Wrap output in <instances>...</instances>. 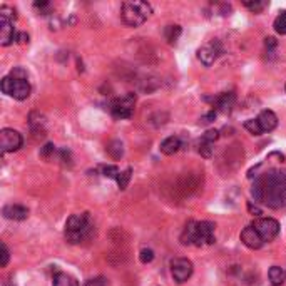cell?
<instances>
[{
	"mask_svg": "<svg viewBox=\"0 0 286 286\" xmlns=\"http://www.w3.org/2000/svg\"><path fill=\"white\" fill-rule=\"evenodd\" d=\"M54 151H56V146H54L52 142H49V144H45L44 148L40 149V156L42 157H49L51 154H54Z\"/></svg>",
	"mask_w": 286,
	"mask_h": 286,
	"instance_id": "1f68e13d",
	"label": "cell"
},
{
	"mask_svg": "<svg viewBox=\"0 0 286 286\" xmlns=\"http://www.w3.org/2000/svg\"><path fill=\"white\" fill-rule=\"evenodd\" d=\"M214 119H216V111H211V112H208L206 115H203L199 123H203V124H209V123H212V121H214Z\"/></svg>",
	"mask_w": 286,
	"mask_h": 286,
	"instance_id": "836d02e7",
	"label": "cell"
},
{
	"mask_svg": "<svg viewBox=\"0 0 286 286\" xmlns=\"http://www.w3.org/2000/svg\"><path fill=\"white\" fill-rule=\"evenodd\" d=\"M223 54V47L220 44V40H211L208 44H204L203 47H199L198 51V59L204 65H212L216 62V59Z\"/></svg>",
	"mask_w": 286,
	"mask_h": 286,
	"instance_id": "30bf717a",
	"label": "cell"
},
{
	"mask_svg": "<svg viewBox=\"0 0 286 286\" xmlns=\"http://www.w3.org/2000/svg\"><path fill=\"white\" fill-rule=\"evenodd\" d=\"M251 194L256 203L271 209L286 208V171L271 169L259 174L251 187Z\"/></svg>",
	"mask_w": 286,
	"mask_h": 286,
	"instance_id": "6da1fadb",
	"label": "cell"
},
{
	"mask_svg": "<svg viewBox=\"0 0 286 286\" xmlns=\"http://www.w3.org/2000/svg\"><path fill=\"white\" fill-rule=\"evenodd\" d=\"M159 149H161V153L166 154V156L176 154V153H178V151L181 149V141H179V137H176V136L166 137V139H164V141L161 142Z\"/></svg>",
	"mask_w": 286,
	"mask_h": 286,
	"instance_id": "2e32d148",
	"label": "cell"
},
{
	"mask_svg": "<svg viewBox=\"0 0 286 286\" xmlns=\"http://www.w3.org/2000/svg\"><path fill=\"white\" fill-rule=\"evenodd\" d=\"M245 129L251 132L253 136H261V134H263V129H261L258 119H248L245 123Z\"/></svg>",
	"mask_w": 286,
	"mask_h": 286,
	"instance_id": "cb8c5ba5",
	"label": "cell"
},
{
	"mask_svg": "<svg viewBox=\"0 0 286 286\" xmlns=\"http://www.w3.org/2000/svg\"><path fill=\"white\" fill-rule=\"evenodd\" d=\"M153 14V7L148 2H141V0H129L124 2L121 7V19L129 27H139L142 26Z\"/></svg>",
	"mask_w": 286,
	"mask_h": 286,
	"instance_id": "3957f363",
	"label": "cell"
},
{
	"mask_svg": "<svg viewBox=\"0 0 286 286\" xmlns=\"http://www.w3.org/2000/svg\"><path fill=\"white\" fill-rule=\"evenodd\" d=\"M84 286H107V279L104 276H97L92 279H87Z\"/></svg>",
	"mask_w": 286,
	"mask_h": 286,
	"instance_id": "4dcf8cb0",
	"label": "cell"
},
{
	"mask_svg": "<svg viewBox=\"0 0 286 286\" xmlns=\"http://www.w3.org/2000/svg\"><path fill=\"white\" fill-rule=\"evenodd\" d=\"M214 229H216V224L211 221H189L181 233V243L187 246L214 245L216 243Z\"/></svg>",
	"mask_w": 286,
	"mask_h": 286,
	"instance_id": "7a4b0ae2",
	"label": "cell"
},
{
	"mask_svg": "<svg viewBox=\"0 0 286 286\" xmlns=\"http://www.w3.org/2000/svg\"><path fill=\"white\" fill-rule=\"evenodd\" d=\"M17 20V12L14 7H9V5H2L0 7V22H12L14 23Z\"/></svg>",
	"mask_w": 286,
	"mask_h": 286,
	"instance_id": "d6986e66",
	"label": "cell"
},
{
	"mask_svg": "<svg viewBox=\"0 0 286 286\" xmlns=\"http://www.w3.org/2000/svg\"><path fill=\"white\" fill-rule=\"evenodd\" d=\"M193 271H194L193 263L187 258H176L171 261V275L174 278V281L186 283L191 278Z\"/></svg>",
	"mask_w": 286,
	"mask_h": 286,
	"instance_id": "9c48e42d",
	"label": "cell"
},
{
	"mask_svg": "<svg viewBox=\"0 0 286 286\" xmlns=\"http://www.w3.org/2000/svg\"><path fill=\"white\" fill-rule=\"evenodd\" d=\"M15 40L19 42V44H29V34H26V32H19V34H17Z\"/></svg>",
	"mask_w": 286,
	"mask_h": 286,
	"instance_id": "e575fe53",
	"label": "cell"
},
{
	"mask_svg": "<svg viewBox=\"0 0 286 286\" xmlns=\"http://www.w3.org/2000/svg\"><path fill=\"white\" fill-rule=\"evenodd\" d=\"M90 229H92V224H90V218L87 212H79V214H72L69 220L65 221V240L72 243V245H77V243H82L84 240L89 238Z\"/></svg>",
	"mask_w": 286,
	"mask_h": 286,
	"instance_id": "277c9868",
	"label": "cell"
},
{
	"mask_svg": "<svg viewBox=\"0 0 286 286\" xmlns=\"http://www.w3.org/2000/svg\"><path fill=\"white\" fill-rule=\"evenodd\" d=\"M52 286H79V281L74 276L67 275V273H57L54 276Z\"/></svg>",
	"mask_w": 286,
	"mask_h": 286,
	"instance_id": "ac0fdd59",
	"label": "cell"
},
{
	"mask_svg": "<svg viewBox=\"0 0 286 286\" xmlns=\"http://www.w3.org/2000/svg\"><path fill=\"white\" fill-rule=\"evenodd\" d=\"M245 5L251 12H254V14H259V12L268 5V2H265V0H254V2H249V0H246Z\"/></svg>",
	"mask_w": 286,
	"mask_h": 286,
	"instance_id": "d4e9b609",
	"label": "cell"
},
{
	"mask_svg": "<svg viewBox=\"0 0 286 286\" xmlns=\"http://www.w3.org/2000/svg\"><path fill=\"white\" fill-rule=\"evenodd\" d=\"M199 153H201V156H204V157H211V154H212V144L199 141Z\"/></svg>",
	"mask_w": 286,
	"mask_h": 286,
	"instance_id": "f546056e",
	"label": "cell"
},
{
	"mask_svg": "<svg viewBox=\"0 0 286 286\" xmlns=\"http://www.w3.org/2000/svg\"><path fill=\"white\" fill-rule=\"evenodd\" d=\"M134 106H136V96L129 92L121 97H115L109 104V111L115 119H129L134 112Z\"/></svg>",
	"mask_w": 286,
	"mask_h": 286,
	"instance_id": "8992f818",
	"label": "cell"
},
{
	"mask_svg": "<svg viewBox=\"0 0 286 286\" xmlns=\"http://www.w3.org/2000/svg\"><path fill=\"white\" fill-rule=\"evenodd\" d=\"M251 226L258 231L265 243L275 240L279 233V223L273 220V218H258V220L253 221Z\"/></svg>",
	"mask_w": 286,
	"mask_h": 286,
	"instance_id": "52a82bcc",
	"label": "cell"
},
{
	"mask_svg": "<svg viewBox=\"0 0 286 286\" xmlns=\"http://www.w3.org/2000/svg\"><path fill=\"white\" fill-rule=\"evenodd\" d=\"M241 241H243V245L248 246L249 249H259L265 245L263 238H261L259 233L251 226V224L241 231Z\"/></svg>",
	"mask_w": 286,
	"mask_h": 286,
	"instance_id": "8fae6325",
	"label": "cell"
},
{
	"mask_svg": "<svg viewBox=\"0 0 286 286\" xmlns=\"http://www.w3.org/2000/svg\"><path fill=\"white\" fill-rule=\"evenodd\" d=\"M2 214L10 221H23L29 218V209L22 204H7L4 206Z\"/></svg>",
	"mask_w": 286,
	"mask_h": 286,
	"instance_id": "7c38bea8",
	"label": "cell"
},
{
	"mask_svg": "<svg viewBox=\"0 0 286 286\" xmlns=\"http://www.w3.org/2000/svg\"><path fill=\"white\" fill-rule=\"evenodd\" d=\"M107 153L111 154L114 159H119V157H123V142L121 141H112L109 142L107 146Z\"/></svg>",
	"mask_w": 286,
	"mask_h": 286,
	"instance_id": "603a6c76",
	"label": "cell"
},
{
	"mask_svg": "<svg viewBox=\"0 0 286 286\" xmlns=\"http://www.w3.org/2000/svg\"><path fill=\"white\" fill-rule=\"evenodd\" d=\"M139 259H141V263H144V265L151 263V261L154 259V251H153V249H149V248H144L141 251V254H139Z\"/></svg>",
	"mask_w": 286,
	"mask_h": 286,
	"instance_id": "f1b7e54d",
	"label": "cell"
},
{
	"mask_svg": "<svg viewBox=\"0 0 286 286\" xmlns=\"http://www.w3.org/2000/svg\"><path fill=\"white\" fill-rule=\"evenodd\" d=\"M15 37H17V34H15L14 23L0 22V44H2L4 47H7L15 40Z\"/></svg>",
	"mask_w": 286,
	"mask_h": 286,
	"instance_id": "9a60e30c",
	"label": "cell"
},
{
	"mask_svg": "<svg viewBox=\"0 0 286 286\" xmlns=\"http://www.w3.org/2000/svg\"><path fill=\"white\" fill-rule=\"evenodd\" d=\"M276 39L275 37H266L265 39V45H266V49H275L276 47Z\"/></svg>",
	"mask_w": 286,
	"mask_h": 286,
	"instance_id": "d590c367",
	"label": "cell"
},
{
	"mask_svg": "<svg viewBox=\"0 0 286 286\" xmlns=\"http://www.w3.org/2000/svg\"><path fill=\"white\" fill-rule=\"evenodd\" d=\"M0 249H2V253H0V266L5 268L9 265V259H10V251H9V248L5 243H2L0 245Z\"/></svg>",
	"mask_w": 286,
	"mask_h": 286,
	"instance_id": "4316f807",
	"label": "cell"
},
{
	"mask_svg": "<svg viewBox=\"0 0 286 286\" xmlns=\"http://www.w3.org/2000/svg\"><path fill=\"white\" fill-rule=\"evenodd\" d=\"M273 27H275V30H276L279 35H286V10H281L276 15Z\"/></svg>",
	"mask_w": 286,
	"mask_h": 286,
	"instance_id": "44dd1931",
	"label": "cell"
},
{
	"mask_svg": "<svg viewBox=\"0 0 286 286\" xmlns=\"http://www.w3.org/2000/svg\"><path fill=\"white\" fill-rule=\"evenodd\" d=\"M268 278H270L271 284L275 286H279L284 283V278H286V271L283 270V268L279 266H271L270 271H268Z\"/></svg>",
	"mask_w": 286,
	"mask_h": 286,
	"instance_id": "e0dca14e",
	"label": "cell"
},
{
	"mask_svg": "<svg viewBox=\"0 0 286 286\" xmlns=\"http://www.w3.org/2000/svg\"><path fill=\"white\" fill-rule=\"evenodd\" d=\"M212 106H214L216 111H221V112H231V109H233L234 102H236V96L234 92H223L220 96L212 97Z\"/></svg>",
	"mask_w": 286,
	"mask_h": 286,
	"instance_id": "4fadbf2b",
	"label": "cell"
},
{
	"mask_svg": "<svg viewBox=\"0 0 286 286\" xmlns=\"http://www.w3.org/2000/svg\"><path fill=\"white\" fill-rule=\"evenodd\" d=\"M218 137H220V132H218L216 129H209V131H206V132L203 134L201 141H203V142H208V144H212Z\"/></svg>",
	"mask_w": 286,
	"mask_h": 286,
	"instance_id": "83f0119b",
	"label": "cell"
},
{
	"mask_svg": "<svg viewBox=\"0 0 286 286\" xmlns=\"http://www.w3.org/2000/svg\"><path fill=\"white\" fill-rule=\"evenodd\" d=\"M256 119H258L263 132H271L273 129H276V126H278V115L273 111H270V109L261 111Z\"/></svg>",
	"mask_w": 286,
	"mask_h": 286,
	"instance_id": "5bb4252c",
	"label": "cell"
},
{
	"mask_svg": "<svg viewBox=\"0 0 286 286\" xmlns=\"http://www.w3.org/2000/svg\"><path fill=\"white\" fill-rule=\"evenodd\" d=\"M131 176H132V169L131 168H127L126 171H121L119 176H117V186H119V189H126L127 186H129V181H131Z\"/></svg>",
	"mask_w": 286,
	"mask_h": 286,
	"instance_id": "7402d4cb",
	"label": "cell"
},
{
	"mask_svg": "<svg viewBox=\"0 0 286 286\" xmlns=\"http://www.w3.org/2000/svg\"><path fill=\"white\" fill-rule=\"evenodd\" d=\"M181 27L179 26H168L166 29H164V37H166V40L169 42V44H176L181 35Z\"/></svg>",
	"mask_w": 286,
	"mask_h": 286,
	"instance_id": "ffe728a7",
	"label": "cell"
},
{
	"mask_svg": "<svg viewBox=\"0 0 286 286\" xmlns=\"http://www.w3.org/2000/svg\"><path fill=\"white\" fill-rule=\"evenodd\" d=\"M0 89H2L4 94H7L9 97H14V99H17V101H26L30 96V90H32L27 79H17L12 76H7L2 79Z\"/></svg>",
	"mask_w": 286,
	"mask_h": 286,
	"instance_id": "5b68a950",
	"label": "cell"
},
{
	"mask_svg": "<svg viewBox=\"0 0 286 286\" xmlns=\"http://www.w3.org/2000/svg\"><path fill=\"white\" fill-rule=\"evenodd\" d=\"M22 134L15 129H2L0 131V149L2 153H14V151L22 148Z\"/></svg>",
	"mask_w": 286,
	"mask_h": 286,
	"instance_id": "ba28073f",
	"label": "cell"
},
{
	"mask_svg": "<svg viewBox=\"0 0 286 286\" xmlns=\"http://www.w3.org/2000/svg\"><path fill=\"white\" fill-rule=\"evenodd\" d=\"M119 169L117 166H102V176H106V178H112V179H117V176H119Z\"/></svg>",
	"mask_w": 286,
	"mask_h": 286,
	"instance_id": "484cf974",
	"label": "cell"
},
{
	"mask_svg": "<svg viewBox=\"0 0 286 286\" xmlns=\"http://www.w3.org/2000/svg\"><path fill=\"white\" fill-rule=\"evenodd\" d=\"M248 209H249V212H253V214H256V216L261 214V209L258 208V206H253L251 201H249V203H248Z\"/></svg>",
	"mask_w": 286,
	"mask_h": 286,
	"instance_id": "8d00e7d4",
	"label": "cell"
},
{
	"mask_svg": "<svg viewBox=\"0 0 286 286\" xmlns=\"http://www.w3.org/2000/svg\"><path fill=\"white\" fill-rule=\"evenodd\" d=\"M10 76L17 77V79H29V74L22 69V67H15V69L10 72Z\"/></svg>",
	"mask_w": 286,
	"mask_h": 286,
	"instance_id": "d6a6232c",
	"label": "cell"
}]
</instances>
